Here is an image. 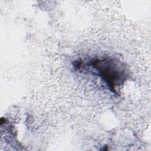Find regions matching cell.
I'll return each mask as SVG.
<instances>
[{
    "label": "cell",
    "mask_w": 151,
    "mask_h": 151,
    "mask_svg": "<svg viewBox=\"0 0 151 151\" xmlns=\"http://www.w3.org/2000/svg\"><path fill=\"white\" fill-rule=\"evenodd\" d=\"M88 65L100 77L111 91L116 93V87L123 84L127 78L126 70L123 64L111 58L93 59Z\"/></svg>",
    "instance_id": "cell-1"
}]
</instances>
